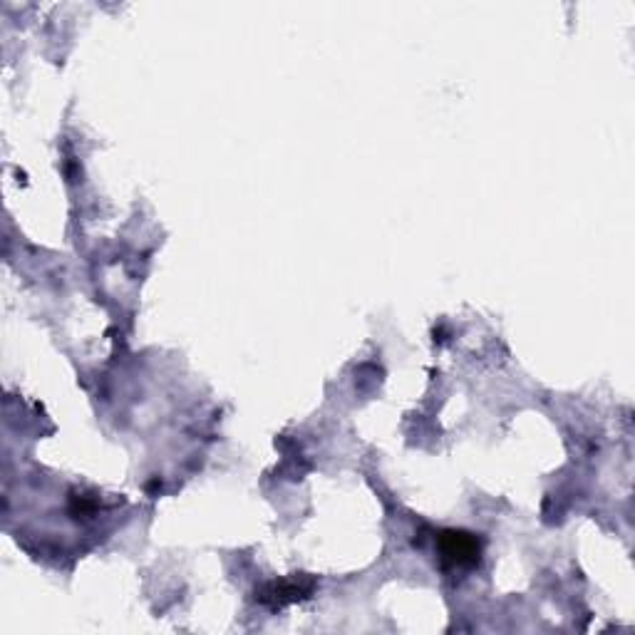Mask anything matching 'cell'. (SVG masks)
<instances>
[{
  "mask_svg": "<svg viewBox=\"0 0 635 635\" xmlns=\"http://www.w3.org/2000/svg\"><path fill=\"white\" fill-rule=\"evenodd\" d=\"M437 551L445 569H472L479 564L482 556V544L469 531L447 529L437 536Z\"/></svg>",
  "mask_w": 635,
  "mask_h": 635,
  "instance_id": "obj_1",
  "label": "cell"
},
{
  "mask_svg": "<svg viewBox=\"0 0 635 635\" xmlns=\"http://www.w3.org/2000/svg\"><path fill=\"white\" fill-rule=\"evenodd\" d=\"M311 591H313V583H306V586H303V583L296 581V578H288V581L268 583V586L261 591V596H258V601L266 603V606L271 608H283L288 606V603H296V601H303V598H308V593Z\"/></svg>",
  "mask_w": 635,
  "mask_h": 635,
  "instance_id": "obj_2",
  "label": "cell"
}]
</instances>
